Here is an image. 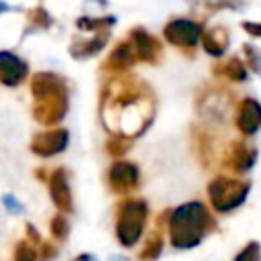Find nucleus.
Segmentation results:
<instances>
[{"label": "nucleus", "instance_id": "22", "mask_svg": "<svg viewBox=\"0 0 261 261\" xmlns=\"http://www.w3.org/2000/svg\"><path fill=\"white\" fill-rule=\"evenodd\" d=\"M49 228H51V234H53L57 241H65L67 234H69V222H67L65 214H63V212H61V214H55V216L51 218Z\"/></svg>", "mask_w": 261, "mask_h": 261}, {"label": "nucleus", "instance_id": "17", "mask_svg": "<svg viewBox=\"0 0 261 261\" xmlns=\"http://www.w3.org/2000/svg\"><path fill=\"white\" fill-rule=\"evenodd\" d=\"M135 61H137L135 47H133L130 39H124V41H118L116 47L110 51L108 59L104 61V69L114 71V73L126 71V69H130V67L135 65Z\"/></svg>", "mask_w": 261, "mask_h": 261}, {"label": "nucleus", "instance_id": "4", "mask_svg": "<svg viewBox=\"0 0 261 261\" xmlns=\"http://www.w3.org/2000/svg\"><path fill=\"white\" fill-rule=\"evenodd\" d=\"M234 96L218 86V84H210V86H204L198 94H196V110L204 116V122L206 124H222L224 118L228 116V112L234 110Z\"/></svg>", "mask_w": 261, "mask_h": 261}, {"label": "nucleus", "instance_id": "32", "mask_svg": "<svg viewBox=\"0 0 261 261\" xmlns=\"http://www.w3.org/2000/svg\"><path fill=\"white\" fill-rule=\"evenodd\" d=\"M4 202H6V208H8L10 212H18V210H20L18 202H14V198H12V196H4Z\"/></svg>", "mask_w": 261, "mask_h": 261}, {"label": "nucleus", "instance_id": "9", "mask_svg": "<svg viewBox=\"0 0 261 261\" xmlns=\"http://www.w3.org/2000/svg\"><path fill=\"white\" fill-rule=\"evenodd\" d=\"M141 171L133 161H114L108 167L106 181L112 192L116 194H128L139 186Z\"/></svg>", "mask_w": 261, "mask_h": 261}, {"label": "nucleus", "instance_id": "28", "mask_svg": "<svg viewBox=\"0 0 261 261\" xmlns=\"http://www.w3.org/2000/svg\"><path fill=\"white\" fill-rule=\"evenodd\" d=\"M241 29L253 37V39H261V20H243L241 22Z\"/></svg>", "mask_w": 261, "mask_h": 261}, {"label": "nucleus", "instance_id": "8", "mask_svg": "<svg viewBox=\"0 0 261 261\" xmlns=\"http://www.w3.org/2000/svg\"><path fill=\"white\" fill-rule=\"evenodd\" d=\"M190 141L192 151L202 167H210L216 161V135L212 133L210 124H192L190 126Z\"/></svg>", "mask_w": 261, "mask_h": 261}, {"label": "nucleus", "instance_id": "10", "mask_svg": "<svg viewBox=\"0 0 261 261\" xmlns=\"http://www.w3.org/2000/svg\"><path fill=\"white\" fill-rule=\"evenodd\" d=\"M128 39L135 47V53H137L139 61H145V63H151V65H157L161 61L163 45L149 31H145L143 27H135L133 31H128Z\"/></svg>", "mask_w": 261, "mask_h": 261}, {"label": "nucleus", "instance_id": "14", "mask_svg": "<svg viewBox=\"0 0 261 261\" xmlns=\"http://www.w3.org/2000/svg\"><path fill=\"white\" fill-rule=\"evenodd\" d=\"M47 184H49V194H51L53 204L59 208V212L69 214L73 210V198H71V190H69L65 169L63 167L53 169L47 177Z\"/></svg>", "mask_w": 261, "mask_h": 261}, {"label": "nucleus", "instance_id": "20", "mask_svg": "<svg viewBox=\"0 0 261 261\" xmlns=\"http://www.w3.org/2000/svg\"><path fill=\"white\" fill-rule=\"evenodd\" d=\"M161 251H163V237L159 234V230H153L147 237V243H145V247H143V251H141L139 257L143 261H155L161 255Z\"/></svg>", "mask_w": 261, "mask_h": 261}, {"label": "nucleus", "instance_id": "11", "mask_svg": "<svg viewBox=\"0 0 261 261\" xmlns=\"http://www.w3.org/2000/svg\"><path fill=\"white\" fill-rule=\"evenodd\" d=\"M67 112V92H59V94H51L47 98L35 100L33 106V118L41 124H55L59 122Z\"/></svg>", "mask_w": 261, "mask_h": 261}, {"label": "nucleus", "instance_id": "29", "mask_svg": "<svg viewBox=\"0 0 261 261\" xmlns=\"http://www.w3.org/2000/svg\"><path fill=\"white\" fill-rule=\"evenodd\" d=\"M253 0H218L220 10H243L251 4Z\"/></svg>", "mask_w": 261, "mask_h": 261}, {"label": "nucleus", "instance_id": "16", "mask_svg": "<svg viewBox=\"0 0 261 261\" xmlns=\"http://www.w3.org/2000/svg\"><path fill=\"white\" fill-rule=\"evenodd\" d=\"M29 73L27 63L10 53V51H0V82L4 86H18Z\"/></svg>", "mask_w": 261, "mask_h": 261}, {"label": "nucleus", "instance_id": "21", "mask_svg": "<svg viewBox=\"0 0 261 261\" xmlns=\"http://www.w3.org/2000/svg\"><path fill=\"white\" fill-rule=\"evenodd\" d=\"M243 53H245V63L249 65V69L257 75H261V53L253 43H245L243 45Z\"/></svg>", "mask_w": 261, "mask_h": 261}, {"label": "nucleus", "instance_id": "23", "mask_svg": "<svg viewBox=\"0 0 261 261\" xmlns=\"http://www.w3.org/2000/svg\"><path fill=\"white\" fill-rule=\"evenodd\" d=\"M128 147H130V139L128 137H122V135H114L112 139L106 141V151L110 155H114V157L124 155L128 151Z\"/></svg>", "mask_w": 261, "mask_h": 261}, {"label": "nucleus", "instance_id": "26", "mask_svg": "<svg viewBox=\"0 0 261 261\" xmlns=\"http://www.w3.org/2000/svg\"><path fill=\"white\" fill-rule=\"evenodd\" d=\"M116 22V18L108 16V18H80L77 20V27L80 29H86V31H108V27H112Z\"/></svg>", "mask_w": 261, "mask_h": 261}, {"label": "nucleus", "instance_id": "15", "mask_svg": "<svg viewBox=\"0 0 261 261\" xmlns=\"http://www.w3.org/2000/svg\"><path fill=\"white\" fill-rule=\"evenodd\" d=\"M200 45H202L206 55H210L214 59H220V57L226 55V51L230 47V33L224 24H212V27L204 29Z\"/></svg>", "mask_w": 261, "mask_h": 261}, {"label": "nucleus", "instance_id": "1", "mask_svg": "<svg viewBox=\"0 0 261 261\" xmlns=\"http://www.w3.org/2000/svg\"><path fill=\"white\" fill-rule=\"evenodd\" d=\"M167 228L175 249H194L210 230H216V220L204 202L192 200L171 210Z\"/></svg>", "mask_w": 261, "mask_h": 261}, {"label": "nucleus", "instance_id": "13", "mask_svg": "<svg viewBox=\"0 0 261 261\" xmlns=\"http://www.w3.org/2000/svg\"><path fill=\"white\" fill-rule=\"evenodd\" d=\"M210 71L218 82H228V84H247L251 75L249 65L239 55H230L222 61H216L210 67Z\"/></svg>", "mask_w": 261, "mask_h": 261}, {"label": "nucleus", "instance_id": "30", "mask_svg": "<svg viewBox=\"0 0 261 261\" xmlns=\"http://www.w3.org/2000/svg\"><path fill=\"white\" fill-rule=\"evenodd\" d=\"M55 255H57L55 245H51V243H41V261H51Z\"/></svg>", "mask_w": 261, "mask_h": 261}, {"label": "nucleus", "instance_id": "24", "mask_svg": "<svg viewBox=\"0 0 261 261\" xmlns=\"http://www.w3.org/2000/svg\"><path fill=\"white\" fill-rule=\"evenodd\" d=\"M12 261H37V249L29 241H20L14 247Z\"/></svg>", "mask_w": 261, "mask_h": 261}, {"label": "nucleus", "instance_id": "6", "mask_svg": "<svg viewBox=\"0 0 261 261\" xmlns=\"http://www.w3.org/2000/svg\"><path fill=\"white\" fill-rule=\"evenodd\" d=\"M204 24L194 18H171L163 27V39L184 53H194L204 35Z\"/></svg>", "mask_w": 261, "mask_h": 261}, {"label": "nucleus", "instance_id": "3", "mask_svg": "<svg viewBox=\"0 0 261 261\" xmlns=\"http://www.w3.org/2000/svg\"><path fill=\"white\" fill-rule=\"evenodd\" d=\"M149 206L143 198H126L116 208V241L122 247H135L143 237Z\"/></svg>", "mask_w": 261, "mask_h": 261}, {"label": "nucleus", "instance_id": "33", "mask_svg": "<svg viewBox=\"0 0 261 261\" xmlns=\"http://www.w3.org/2000/svg\"><path fill=\"white\" fill-rule=\"evenodd\" d=\"M73 261H96V259H94L90 253H82V255H77Z\"/></svg>", "mask_w": 261, "mask_h": 261}, {"label": "nucleus", "instance_id": "31", "mask_svg": "<svg viewBox=\"0 0 261 261\" xmlns=\"http://www.w3.org/2000/svg\"><path fill=\"white\" fill-rule=\"evenodd\" d=\"M27 237H29V241H33L35 245L37 243H41V237H39V230L33 226V224H27Z\"/></svg>", "mask_w": 261, "mask_h": 261}, {"label": "nucleus", "instance_id": "27", "mask_svg": "<svg viewBox=\"0 0 261 261\" xmlns=\"http://www.w3.org/2000/svg\"><path fill=\"white\" fill-rule=\"evenodd\" d=\"M29 20H31V24L37 27V29H49V27H51V16H49V12H47L45 8H41V6H37V8H33V10L29 12Z\"/></svg>", "mask_w": 261, "mask_h": 261}, {"label": "nucleus", "instance_id": "12", "mask_svg": "<svg viewBox=\"0 0 261 261\" xmlns=\"http://www.w3.org/2000/svg\"><path fill=\"white\" fill-rule=\"evenodd\" d=\"M69 143V133L65 128H49L43 133H37L31 139V151L39 157H53L61 151H65Z\"/></svg>", "mask_w": 261, "mask_h": 261}, {"label": "nucleus", "instance_id": "2", "mask_svg": "<svg viewBox=\"0 0 261 261\" xmlns=\"http://www.w3.org/2000/svg\"><path fill=\"white\" fill-rule=\"evenodd\" d=\"M251 192V181L237 175H216L208 181L206 194L214 212L228 214L245 204Z\"/></svg>", "mask_w": 261, "mask_h": 261}, {"label": "nucleus", "instance_id": "7", "mask_svg": "<svg viewBox=\"0 0 261 261\" xmlns=\"http://www.w3.org/2000/svg\"><path fill=\"white\" fill-rule=\"evenodd\" d=\"M232 124L245 139H253L261 130V102L255 96H243L232 110Z\"/></svg>", "mask_w": 261, "mask_h": 261}, {"label": "nucleus", "instance_id": "25", "mask_svg": "<svg viewBox=\"0 0 261 261\" xmlns=\"http://www.w3.org/2000/svg\"><path fill=\"white\" fill-rule=\"evenodd\" d=\"M234 261H261V245L257 241H249L234 257Z\"/></svg>", "mask_w": 261, "mask_h": 261}, {"label": "nucleus", "instance_id": "18", "mask_svg": "<svg viewBox=\"0 0 261 261\" xmlns=\"http://www.w3.org/2000/svg\"><path fill=\"white\" fill-rule=\"evenodd\" d=\"M59 92H67L65 88V82L51 73V71H39L31 77V94L35 100H41V98H47L51 94H59Z\"/></svg>", "mask_w": 261, "mask_h": 261}, {"label": "nucleus", "instance_id": "19", "mask_svg": "<svg viewBox=\"0 0 261 261\" xmlns=\"http://www.w3.org/2000/svg\"><path fill=\"white\" fill-rule=\"evenodd\" d=\"M106 41H108V31H98L92 39H82L80 43H73L71 45V55L77 57V59L92 57L106 45Z\"/></svg>", "mask_w": 261, "mask_h": 261}, {"label": "nucleus", "instance_id": "5", "mask_svg": "<svg viewBox=\"0 0 261 261\" xmlns=\"http://www.w3.org/2000/svg\"><path fill=\"white\" fill-rule=\"evenodd\" d=\"M257 159H259V149L253 143H249V139L237 137L224 145L220 155V165L234 175H243L257 165Z\"/></svg>", "mask_w": 261, "mask_h": 261}, {"label": "nucleus", "instance_id": "34", "mask_svg": "<svg viewBox=\"0 0 261 261\" xmlns=\"http://www.w3.org/2000/svg\"><path fill=\"white\" fill-rule=\"evenodd\" d=\"M4 8H6V6H4V4H0V10H4Z\"/></svg>", "mask_w": 261, "mask_h": 261}]
</instances>
